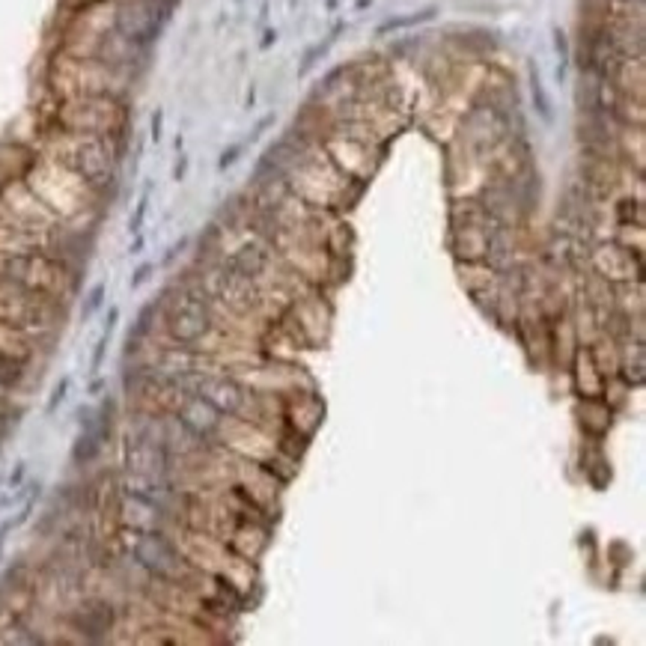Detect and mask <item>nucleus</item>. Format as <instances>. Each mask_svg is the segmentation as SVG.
<instances>
[{
	"label": "nucleus",
	"mask_w": 646,
	"mask_h": 646,
	"mask_svg": "<svg viewBox=\"0 0 646 646\" xmlns=\"http://www.w3.org/2000/svg\"><path fill=\"white\" fill-rule=\"evenodd\" d=\"M110 135H84V132H60L51 137V159L78 173L90 185H102L113 176L117 152L110 146Z\"/></svg>",
	"instance_id": "nucleus-1"
},
{
	"label": "nucleus",
	"mask_w": 646,
	"mask_h": 646,
	"mask_svg": "<svg viewBox=\"0 0 646 646\" xmlns=\"http://www.w3.org/2000/svg\"><path fill=\"white\" fill-rule=\"evenodd\" d=\"M57 119L66 132L84 135H117L126 119L122 104L113 95H72L57 110Z\"/></svg>",
	"instance_id": "nucleus-2"
},
{
	"label": "nucleus",
	"mask_w": 646,
	"mask_h": 646,
	"mask_svg": "<svg viewBox=\"0 0 646 646\" xmlns=\"http://www.w3.org/2000/svg\"><path fill=\"white\" fill-rule=\"evenodd\" d=\"M209 307L203 298H197V295H182L176 298V307L168 316V331L173 339H179V343H197L200 337L209 331Z\"/></svg>",
	"instance_id": "nucleus-3"
},
{
	"label": "nucleus",
	"mask_w": 646,
	"mask_h": 646,
	"mask_svg": "<svg viewBox=\"0 0 646 646\" xmlns=\"http://www.w3.org/2000/svg\"><path fill=\"white\" fill-rule=\"evenodd\" d=\"M113 28L126 39H150L159 30V15H155V0H128V4L117 6L113 15Z\"/></svg>",
	"instance_id": "nucleus-4"
},
{
	"label": "nucleus",
	"mask_w": 646,
	"mask_h": 646,
	"mask_svg": "<svg viewBox=\"0 0 646 646\" xmlns=\"http://www.w3.org/2000/svg\"><path fill=\"white\" fill-rule=\"evenodd\" d=\"M135 554L146 569L155 572V575H164V578H168V575L173 572V566H176V554H173V548L155 534H143L141 539H137Z\"/></svg>",
	"instance_id": "nucleus-5"
},
{
	"label": "nucleus",
	"mask_w": 646,
	"mask_h": 646,
	"mask_svg": "<svg viewBox=\"0 0 646 646\" xmlns=\"http://www.w3.org/2000/svg\"><path fill=\"white\" fill-rule=\"evenodd\" d=\"M182 423H185L191 432L206 435V432H212L217 426V408L209 403L206 397H197V399H191L185 408H182Z\"/></svg>",
	"instance_id": "nucleus-6"
},
{
	"label": "nucleus",
	"mask_w": 646,
	"mask_h": 646,
	"mask_svg": "<svg viewBox=\"0 0 646 646\" xmlns=\"http://www.w3.org/2000/svg\"><path fill=\"white\" fill-rule=\"evenodd\" d=\"M206 399L212 403L217 412H235L241 405V388L235 381H212L206 384Z\"/></svg>",
	"instance_id": "nucleus-7"
},
{
	"label": "nucleus",
	"mask_w": 646,
	"mask_h": 646,
	"mask_svg": "<svg viewBox=\"0 0 646 646\" xmlns=\"http://www.w3.org/2000/svg\"><path fill=\"white\" fill-rule=\"evenodd\" d=\"M102 301H104V283L99 286H93V292H90V298H86V307H84V319H90L95 310L102 307Z\"/></svg>",
	"instance_id": "nucleus-8"
},
{
	"label": "nucleus",
	"mask_w": 646,
	"mask_h": 646,
	"mask_svg": "<svg viewBox=\"0 0 646 646\" xmlns=\"http://www.w3.org/2000/svg\"><path fill=\"white\" fill-rule=\"evenodd\" d=\"M66 390H69V379H60V384L54 388V397L48 399V408H45L48 414H54L57 408H60V403H63V399H66Z\"/></svg>",
	"instance_id": "nucleus-9"
},
{
	"label": "nucleus",
	"mask_w": 646,
	"mask_h": 646,
	"mask_svg": "<svg viewBox=\"0 0 646 646\" xmlns=\"http://www.w3.org/2000/svg\"><path fill=\"white\" fill-rule=\"evenodd\" d=\"M108 334H104L99 343H95V352H93V361H90V372H99L102 370V361H104V348H108Z\"/></svg>",
	"instance_id": "nucleus-10"
},
{
	"label": "nucleus",
	"mask_w": 646,
	"mask_h": 646,
	"mask_svg": "<svg viewBox=\"0 0 646 646\" xmlns=\"http://www.w3.org/2000/svg\"><path fill=\"white\" fill-rule=\"evenodd\" d=\"M152 268H155V266H150V263H146V266H141V268H137V272H135V277H132V290H137V286H141L143 281H150V274H152Z\"/></svg>",
	"instance_id": "nucleus-11"
},
{
	"label": "nucleus",
	"mask_w": 646,
	"mask_h": 646,
	"mask_svg": "<svg viewBox=\"0 0 646 646\" xmlns=\"http://www.w3.org/2000/svg\"><path fill=\"white\" fill-rule=\"evenodd\" d=\"M117 319H119V310H110V316H108V325H104V334H113V328H117Z\"/></svg>",
	"instance_id": "nucleus-12"
},
{
	"label": "nucleus",
	"mask_w": 646,
	"mask_h": 646,
	"mask_svg": "<svg viewBox=\"0 0 646 646\" xmlns=\"http://www.w3.org/2000/svg\"><path fill=\"white\" fill-rule=\"evenodd\" d=\"M24 477V465H19L15 468V474H12V479H10V486H19V479Z\"/></svg>",
	"instance_id": "nucleus-13"
},
{
	"label": "nucleus",
	"mask_w": 646,
	"mask_h": 646,
	"mask_svg": "<svg viewBox=\"0 0 646 646\" xmlns=\"http://www.w3.org/2000/svg\"><path fill=\"white\" fill-rule=\"evenodd\" d=\"M102 388H104V381H102V379H99V381H93V384H90V394L95 397V394H99Z\"/></svg>",
	"instance_id": "nucleus-14"
},
{
	"label": "nucleus",
	"mask_w": 646,
	"mask_h": 646,
	"mask_svg": "<svg viewBox=\"0 0 646 646\" xmlns=\"http://www.w3.org/2000/svg\"><path fill=\"white\" fill-rule=\"evenodd\" d=\"M12 527V521H10V525H4V527H0V548H4V539H6V530H10Z\"/></svg>",
	"instance_id": "nucleus-15"
},
{
	"label": "nucleus",
	"mask_w": 646,
	"mask_h": 646,
	"mask_svg": "<svg viewBox=\"0 0 646 646\" xmlns=\"http://www.w3.org/2000/svg\"><path fill=\"white\" fill-rule=\"evenodd\" d=\"M117 4H128V0H117Z\"/></svg>",
	"instance_id": "nucleus-16"
}]
</instances>
